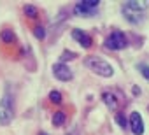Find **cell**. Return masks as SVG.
Here are the masks:
<instances>
[{"mask_svg": "<svg viewBox=\"0 0 149 135\" xmlns=\"http://www.w3.org/2000/svg\"><path fill=\"white\" fill-rule=\"evenodd\" d=\"M84 65L93 74H97L100 77H112V74H114V67L100 56H88L84 60Z\"/></svg>", "mask_w": 149, "mask_h": 135, "instance_id": "obj_1", "label": "cell"}, {"mask_svg": "<svg viewBox=\"0 0 149 135\" xmlns=\"http://www.w3.org/2000/svg\"><path fill=\"white\" fill-rule=\"evenodd\" d=\"M130 9H133V11H139V13H144L147 7H149V0H132V2H125Z\"/></svg>", "mask_w": 149, "mask_h": 135, "instance_id": "obj_10", "label": "cell"}, {"mask_svg": "<svg viewBox=\"0 0 149 135\" xmlns=\"http://www.w3.org/2000/svg\"><path fill=\"white\" fill-rule=\"evenodd\" d=\"M98 6H100L98 0H84V2H77L74 6V13L77 16H95Z\"/></svg>", "mask_w": 149, "mask_h": 135, "instance_id": "obj_4", "label": "cell"}, {"mask_svg": "<svg viewBox=\"0 0 149 135\" xmlns=\"http://www.w3.org/2000/svg\"><path fill=\"white\" fill-rule=\"evenodd\" d=\"M102 102L111 109V111H118V98L114 91H102Z\"/></svg>", "mask_w": 149, "mask_h": 135, "instance_id": "obj_9", "label": "cell"}, {"mask_svg": "<svg viewBox=\"0 0 149 135\" xmlns=\"http://www.w3.org/2000/svg\"><path fill=\"white\" fill-rule=\"evenodd\" d=\"M33 35H35L37 39H40V40H42V39L46 37V28H44L42 25H37V26L33 28Z\"/></svg>", "mask_w": 149, "mask_h": 135, "instance_id": "obj_17", "label": "cell"}, {"mask_svg": "<svg viewBox=\"0 0 149 135\" xmlns=\"http://www.w3.org/2000/svg\"><path fill=\"white\" fill-rule=\"evenodd\" d=\"M121 14H123V18H125L128 23H132V25H139V23H142V19H144V13L133 11V9H130L126 4L121 6Z\"/></svg>", "mask_w": 149, "mask_h": 135, "instance_id": "obj_8", "label": "cell"}, {"mask_svg": "<svg viewBox=\"0 0 149 135\" xmlns=\"http://www.w3.org/2000/svg\"><path fill=\"white\" fill-rule=\"evenodd\" d=\"M39 135H47V133H44V132H39Z\"/></svg>", "mask_w": 149, "mask_h": 135, "instance_id": "obj_19", "label": "cell"}, {"mask_svg": "<svg viewBox=\"0 0 149 135\" xmlns=\"http://www.w3.org/2000/svg\"><path fill=\"white\" fill-rule=\"evenodd\" d=\"M76 53H72V51H68V49H65L63 53H61V56H60V61L61 63H67V61H72V60H76Z\"/></svg>", "mask_w": 149, "mask_h": 135, "instance_id": "obj_14", "label": "cell"}, {"mask_svg": "<svg viewBox=\"0 0 149 135\" xmlns=\"http://www.w3.org/2000/svg\"><path fill=\"white\" fill-rule=\"evenodd\" d=\"M104 46L107 49H111V51H121V49H125L128 46V39H126V35L121 30H114V32H111L107 35Z\"/></svg>", "mask_w": 149, "mask_h": 135, "instance_id": "obj_3", "label": "cell"}, {"mask_svg": "<svg viewBox=\"0 0 149 135\" xmlns=\"http://www.w3.org/2000/svg\"><path fill=\"white\" fill-rule=\"evenodd\" d=\"M65 121H67V114H65L63 111L54 112V116H53V119H51L53 126H63V125H65Z\"/></svg>", "mask_w": 149, "mask_h": 135, "instance_id": "obj_11", "label": "cell"}, {"mask_svg": "<svg viewBox=\"0 0 149 135\" xmlns=\"http://www.w3.org/2000/svg\"><path fill=\"white\" fill-rule=\"evenodd\" d=\"M0 39H2L4 42H7V44H13L14 40H16V37H14V33L9 30V28H4L2 32H0Z\"/></svg>", "mask_w": 149, "mask_h": 135, "instance_id": "obj_13", "label": "cell"}, {"mask_svg": "<svg viewBox=\"0 0 149 135\" xmlns=\"http://www.w3.org/2000/svg\"><path fill=\"white\" fill-rule=\"evenodd\" d=\"M137 69H139L140 76H142L144 79L149 81V65H146V63H139V65H137Z\"/></svg>", "mask_w": 149, "mask_h": 135, "instance_id": "obj_15", "label": "cell"}, {"mask_svg": "<svg viewBox=\"0 0 149 135\" xmlns=\"http://www.w3.org/2000/svg\"><path fill=\"white\" fill-rule=\"evenodd\" d=\"M70 35H72V39L76 40L81 47H84V49H88V47H91V44H93V40H91V37L84 32V30H81V28H72V32H70Z\"/></svg>", "mask_w": 149, "mask_h": 135, "instance_id": "obj_7", "label": "cell"}, {"mask_svg": "<svg viewBox=\"0 0 149 135\" xmlns=\"http://www.w3.org/2000/svg\"><path fill=\"white\" fill-rule=\"evenodd\" d=\"M23 11H25V16H26V18L35 19V18L39 16V9H37L35 6H32V4H25V6H23Z\"/></svg>", "mask_w": 149, "mask_h": 135, "instance_id": "obj_12", "label": "cell"}, {"mask_svg": "<svg viewBox=\"0 0 149 135\" xmlns=\"http://www.w3.org/2000/svg\"><path fill=\"white\" fill-rule=\"evenodd\" d=\"M14 119V102L11 97L4 95L0 98V126H7Z\"/></svg>", "mask_w": 149, "mask_h": 135, "instance_id": "obj_2", "label": "cell"}, {"mask_svg": "<svg viewBox=\"0 0 149 135\" xmlns=\"http://www.w3.org/2000/svg\"><path fill=\"white\" fill-rule=\"evenodd\" d=\"M51 70H53V76L61 81V83H68L74 79V72L70 70V67L67 63H61V61H56L53 67H51Z\"/></svg>", "mask_w": 149, "mask_h": 135, "instance_id": "obj_5", "label": "cell"}, {"mask_svg": "<svg viewBox=\"0 0 149 135\" xmlns=\"http://www.w3.org/2000/svg\"><path fill=\"white\" fill-rule=\"evenodd\" d=\"M49 100H51V104H61V93L58 90H53L49 93Z\"/></svg>", "mask_w": 149, "mask_h": 135, "instance_id": "obj_16", "label": "cell"}, {"mask_svg": "<svg viewBox=\"0 0 149 135\" xmlns=\"http://www.w3.org/2000/svg\"><path fill=\"white\" fill-rule=\"evenodd\" d=\"M128 126H130V130H132V133H133V135H144L146 126H144V119H142L140 112H137V111L130 112V118H128Z\"/></svg>", "mask_w": 149, "mask_h": 135, "instance_id": "obj_6", "label": "cell"}, {"mask_svg": "<svg viewBox=\"0 0 149 135\" xmlns=\"http://www.w3.org/2000/svg\"><path fill=\"white\" fill-rule=\"evenodd\" d=\"M114 119L119 123V126H121V128H126V126H128V121H126V118H125L121 112H118V114L114 116Z\"/></svg>", "mask_w": 149, "mask_h": 135, "instance_id": "obj_18", "label": "cell"}]
</instances>
